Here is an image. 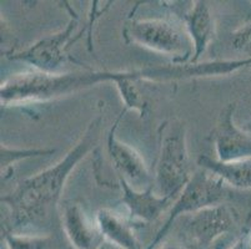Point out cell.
<instances>
[{
  "instance_id": "cell-5",
  "label": "cell",
  "mask_w": 251,
  "mask_h": 249,
  "mask_svg": "<svg viewBox=\"0 0 251 249\" xmlns=\"http://www.w3.org/2000/svg\"><path fill=\"white\" fill-rule=\"evenodd\" d=\"M227 197H229V191L226 184L211 172L199 167V170L193 172L186 186L182 188L180 195L174 201L169 212L168 219L147 249H155L159 244L163 243L164 238L171 229L173 225L181 216L195 213L211 205L221 204Z\"/></svg>"
},
{
  "instance_id": "cell-9",
  "label": "cell",
  "mask_w": 251,
  "mask_h": 249,
  "mask_svg": "<svg viewBox=\"0 0 251 249\" xmlns=\"http://www.w3.org/2000/svg\"><path fill=\"white\" fill-rule=\"evenodd\" d=\"M236 102L227 104L219 115L210 140L215 146L219 161L230 162L236 159L251 158V135L243 131L234 122Z\"/></svg>"
},
{
  "instance_id": "cell-21",
  "label": "cell",
  "mask_w": 251,
  "mask_h": 249,
  "mask_svg": "<svg viewBox=\"0 0 251 249\" xmlns=\"http://www.w3.org/2000/svg\"><path fill=\"white\" fill-rule=\"evenodd\" d=\"M97 249H119V248H116L115 246H113L111 243H109V242H106L102 239V242L99 244V247H98Z\"/></svg>"
},
{
  "instance_id": "cell-19",
  "label": "cell",
  "mask_w": 251,
  "mask_h": 249,
  "mask_svg": "<svg viewBox=\"0 0 251 249\" xmlns=\"http://www.w3.org/2000/svg\"><path fill=\"white\" fill-rule=\"evenodd\" d=\"M231 244L232 241L231 238H230V236H225L214 243L213 249H229V247L231 246Z\"/></svg>"
},
{
  "instance_id": "cell-18",
  "label": "cell",
  "mask_w": 251,
  "mask_h": 249,
  "mask_svg": "<svg viewBox=\"0 0 251 249\" xmlns=\"http://www.w3.org/2000/svg\"><path fill=\"white\" fill-rule=\"evenodd\" d=\"M229 249H251V232L244 226L243 230L239 234Z\"/></svg>"
},
{
  "instance_id": "cell-1",
  "label": "cell",
  "mask_w": 251,
  "mask_h": 249,
  "mask_svg": "<svg viewBox=\"0 0 251 249\" xmlns=\"http://www.w3.org/2000/svg\"><path fill=\"white\" fill-rule=\"evenodd\" d=\"M101 117L90 123L76 145L68 151L63 159L38 175L25 178L13 192L1 197L8 216L1 222V233L47 234L56 216L58 204L70 173L98 142V127Z\"/></svg>"
},
{
  "instance_id": "cell-13",
  "label": "cell",
  "mask_w": 251,
  "mask_h": 249,
  "mask_svg": "<svg viewBox=\"0 0 251 249\" xmlns=\"http://www.w3.org/2000/svg\"><path fill=\"white\" fill-rule=\"evenodd\" d=\"M98 228L102 239L119 249H143L139 242L134 225L126 214L114 211L110 208H102L95 216Z\"/></svg>"
},
{
  "instance_id": "cell-16",
  "label": "cell",
  "mask_w": 251,
  "mask_h": 249,
  "mask_svg": "<svg viewBox=\"0 0 251 249\" xmlns=\"http://www.w3.org/2000/svg\"><path fill=\"white\" fill-rule=\"evenodd\" d=\"M3 238L8 249H49L51 237L49 234L34 233H3Z\"/></svg>"
},
{
  "instance_id": "cell-22",
  "label": "cell",
  "mask_w": 251,
  "mask_h": 249,
  "mask_svg": "<svg viewBox=\"0 0 251 249\" xmlns=\"http://www.w3.org/2000/svg\"><path fill=\"white\" fill-rule=\"evenodd\" d=\"M245 227L248 228L249 230H250L251 232V216L249 217V219H248V222H246V225H245Z\"/></svg>"
},
{
  "instance_id": "cell-2",
  "label": "cell",
  "mask_w": 251,
  "mask_h": 249,
  "mask_svg": "<svg viewBox=\"0 0 251 249\" xmlns=\"http://www.w3.org/2000/svg\"><path fill=\"white\" fill-rule=\"evenodd\" d=\"M116 71H94L89 74H45L29 70L8 77L1 84V106L47 102L102 81H114Z\"/></svg>"
},
{
  "instance_id": "cell-11",
  "label": "cell",
  "mask_w": 251,
  "mask_h": 249,
  "mask_svg": "<svg viewBox=\"0 0 251 249\" xmlns=\"http://www.w3.org/2000/svg\"><path fill=\"white\" fill-rule=\"evenodd\" d=\"M61 227L74 249H97L102 242L97 221L93 222L79 203L65 204Z\"/></svg>"
},
{
  "instance_id": "cell-20",
  "label": "cell",
  "mask_w": 251,
  "mask_h": 249,
  "mask_svg": "<svg viewBox=\"0 0 251 249\" xmlns=\"http://www.w3.org/2000/svg\"><path fill=\"white\" fill-rule=\"evenodd\" d=\"M160 249H184L182 246L177 243H163V246L160 247Z\"/></svg>"
},
{
  "instance_id": "cell-10",
  "label": "cell",
  "mask_w": 251,
  "mask_h": 249,
  "mask_svg": "<svg viewBox=\"0 0 251 249\" xmlns=\"http://www.w3.org/2000/svg\"><path fill=\"white\" fill-rule=\"evenodd\" d=\"M119 186L122 188V203L126 208L127 218L135 226L155 222L170 208L174 201V197L157 195L154 186L145 191H136L122 177H119Z\"/></svg>"
},
{
  "instance_id": "cell-17",
  "label": "cell",
  "mask_w": 251,
  "mask_h": 249,
  "mask_svg": "<svg viewBox=\"0 0 251 249\" xmlns=\"http://www.w3.org/2000/svg\"><path fill=\"white\" fill-rule=\"evenodd\" d=\"M232 47L251 58V23L243 25L232 33Z\"/></svg>"
},
{
  "instance_id": "cell-8",
  "label": "cell",
  "mask_w": 251,
  "mask_h": 249,
  "mask_svg": "<svg viewBox=\"0 0 251 249\" xmlns=\"http://www.w3.org/2000/svg\"><path fill=\"white\" fill-rule=\"evenodd\" d=\"M126 111L127 110L125 109L123 110V113L119 115L109 131L108 142H106L108 152L114 164V170L118 173V177L124 178L136 191H145L154 186V178L150 176L148 164L135 148L119 140L115 134L119 122Z\"/></svg>"
},
{
  "instance_id": "cell-14",
  "label": "cell",
  "mask_w": 251,
  "mask_h": 249,
  "mask_svg": "<svg viewBox=\"0 0 251 249\" xmlns=\"http://www.w3.org/2000/svg\"><path fill=\"white\" fill-rule=\"evenodd\" d=\"M198 166L211 172L231 188L251 189V158L221 162L201 155L198 159Z\"/></svg>"
},
{
  "instance_id": "cell-7",
  "label": "cell",
  "mask_w": 251,
  "mask_h": 249,
  "mask_svg": "<svg viewBox=\"0 0 251 249\" xmlns=\"http://www.w3.org/2000/svg\"><path fill=\"white\" fill-rule=\"evenodd\" d=\"M77 26V18L70 20L65 29L52 35L36 41L35 44L22 51L6 55L10 60H18L28 64L36 71L45 74H60V70L68 60L67 49L74 43L73 33Z\"/></svg>"
},
{
  "instance_id": "cell-12",
  "label": "cell",
  "mask_w": 251,
  "mask_h": 249,
  "mask_svg": "<svg viewBox=\"0 0 251 249\" xmlns=\"http://www.w3.org/2000/svg\"><path fill=\"white\" fill-rule=\"evenodd\" d=\"M180 20L184 23L193 41L194 55L189 64H198L215 38V19L211 9L204 0L193 1L190 9L182 14Z\"/></svg>"
},
{
  "instance_id": "cell-3",
  "label": "cell",
  "mask_w": 251,
  "mask_h": 249,
  "mask_svg": "<svg viewBox=\"0 0 251 249\" xmlns=\"http://www.w3.org/2000/svg\"><path fill=\"white\" fill-rule=\"evenodd\" d=\"M123 38L127 44L169 56L175 65L190 63L194 55L193 41L181 20L130 19L124 25Z\"/></svg>"
},
{
  "instance_id": "cell-15",
  "label": "cell",
  "mask_w": 251,
  "mask_h": 249,
  "mask_svg": "<svg viewBox=\"0 0 251 249\" xmlns=\"http://www.w3.org/2000/svg\"><path fill=\"white\" fill-rule=\"evenodd\" d=\"M55 152V148H9L1 145V178L6 180L13 171V166L17 161L29 157L48 156Z\"/></svg>"
},
{
  "instance_id": "cell-6",
  "label": "cell",
  "mask_w": 251,
  "mask_h": 249,
  "mask_svg": "<svg viewBox=\"0 0 251 249\" xmlns=\"http://www.w3.org/2000/svg\"><path fill=\"white\" fill-rule=\"evenodd\" d=\"M239 227V213L225 203L211 205L182 219V234L193 249H206L225 236H231Z\"/></svg>"
},
{
  "instance_id": "cell-4",
  "label": "cell",
  "mask_w": 251,
  "mask_h": 249,
  "mask_svg": "<svg viewBox=\"0 0 251 249\" xmlns=\"http://www.w3.org/2000/svg\"><path fill=\"white\" fill-rule=\"evenodd\" d=\"M190 161L186 145V127L181 121L164 122L160 132V154L155 167V192L176 197L190 180Z\"/></svg>"
}]
</instances>
